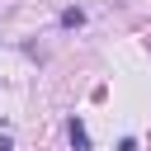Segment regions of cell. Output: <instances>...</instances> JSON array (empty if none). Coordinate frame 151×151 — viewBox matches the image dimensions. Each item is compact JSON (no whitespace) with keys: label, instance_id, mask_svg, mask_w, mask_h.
Wrapping results in <instances>:
<instances>
[{"label":"cell","instance_id":"obj_1","mask_svg":"<svg viewBox=\"0 0 151 151\" xmlns=\"http://www.w3.org/2000/svg\"><path fill=\"white\" fill-rule=\"evenodd\" d=\"M66 137H71V146H76V151H90V132H85V123H80V118H71V123H66Z\"/></svg>","mask_w":151,"mask_h":151},{"label":"cell","instance_id":"obj_2","mask_svg":"<svg viewBox=\"0 0 151 151\" xmlns=\"http://www.w3.org/2000/svg\"><path fill=\"white\" fill-rule=\"evenodd\" d=\"M61 24H66V28H80V24H85V14L71 5V9H61Z\"/></svg>","mask_w":151,"mask_h":151},{"label":"cell","instance_id":"obj_3","mask_svg":"<svg viewBox=\"0 0 151 151\" xmlns=\"http://www.w3.org/2000/svg\"><path fill=\"white\" fill-rule=\"evenodd\" d=\"M0 151H14V146H9V137H0Z\"/></svg>","mask_w":151,"mask_h":151}]
</instances>
